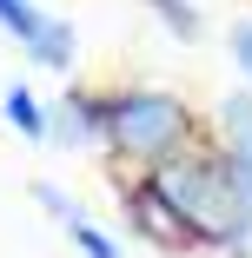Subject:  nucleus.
<instances>
[{
	"label": "nucleus",
	"mask_w": 252,
	"mask_h": 258,
	"mask_svg": "<svg viewBox=\"0 0 252 258\" xmlns=\"http://www.w3.org/2000/svg\"><path fill=\"white\" fill-rule=\"evenodd\" d=\"M126 232H139L160 251H213V258H252V199L232 185L213 133L166 152L160 166L113 179Z\"/></svg>",
	"instance_id": "obj_1"
},
{
	"label": "nucleus",
	"mask_w": 252,
	"mask_h": 258,
	"mask_svg": "<svg viewBox=\"0 0 252 258\" xmlns=\"http://www.w3.org/2000/svg\"><path fill=\"white\" fill-rule=\"evenodd\" d=\"M199 133H206V119L179 93H166V86H107V146H99L107 179L160 166L166 152L192 146Z\"/></svg>",
	"instance_id": "obj_2"
},
{
	"label": "nucleus",
	"mask_w": 252,
	"mask_h": 258,
	"mask_svg": "<svg viewBox=\"0 0 252 258\" xmlns=\"http://www.w3.org/2000/svg\"><path fill=\"white\" fill-rule=\"evenodd\" d=\"M46 146H60V152H99L107 146V86H67L54 106H46Z\"/></svg>",
	"instance_id": "obj_3"
},
{
	"label": "nucleus",
	"mask_w": 252,
	"mask_h": 258,
	"mask_svg": "<svg viewBox=\"0 0 252 258\" xmlns=\"http://www.w3.org/2000/svg\"><path fill=\"white\" fill-rule=\"evenodd\" d=\"M206 133H213V146H219V159H226L232 185L252 199V86H239V93L219 99L213 119H206Z\"/></svg>",
	"instance_id": "obj_4"
},
{
	"label": "nucleus",
	"mask_w": 252,
	"mask_h": 258,
	"mask_svg": "<svg viewBox=\"0 0 252 258\" xmlns=\"http://www.w3.org/2000/svg\"><path fill=\"white\" fill-rule=\"evenodd\" d=\"M27 53V67H40V73H73V60H80V33H73V20H46L40 27V40L33 46H20Z\"/></svg>",
	"instance_id": "obj_5"
},
{
	"label": "nucleus",
	"mask_w": 252,
	"mask_h": 258,
	"mask_svg": "<svg viewBox=\"0 0 252 258\" xmlns=\"http://www.w3.org/2000/svg\"><path fill=\"white\" fill-rule=\"evenodd\" d=\"M0 119H7L27 146H46V126H54V119H46V106H40V93H33V86H20V80L0 93Z\"/></svg>",
	"instance_id": "obj_6"
},
{
	"label": "nucleus",
	"mask_w": 252,
	"mask_h": 258,
	"mask_svg": "<svg viewBox=\"0 0 252 258\" xmlns=\"http://www.w3.org/2000/svg\"><path fill=\"white\" fill-rule=\"evenodd\" d=\"M139 7L153 14L160 33L179 40V46H199V40H206V14H199V0H139Z\"/></svg>",
	"instance_id": "obj_7"
},
{
	"label": "nucleus",
	"mask_w": 252,
	"mask_h": 258,
	"mask_svg": "<svg viewBox=\"0 0 252 258\" xmlns=\"http://www.w3.org/2000/svg\"><path fill=\"white\" fill-rule=\"evenodd\" d=\"M46 20H54V14H40L33 0H0V33H7L14 46H33Z\"/></svg>",
	"instance_id": "obj_8"
},
{
	"label": "nucleus",
	"mask_w": 252,
	"mask_h": 258,
	"mask_svg": "<svg viewBox=\"0 0 252 258\" xmlns=\"http://www.w3.org/2000/svg\"><path fill=\"white\" fill-rule=\"evenodd\" d=\"M67 238H73V251H80V258H126V251H120V238L99 225V219H86V212L67 225Z\"/></svg>",
	"instance_id": "obj_9"
},
{
	"label": "nucleus",
	"mask_w": 252,
	"mask_h": 258,
	"mask_svg": "<svg viewBox=\"0 0 252 258\" xmlns=\"http://www.w3.org/2000/svg\"><path fill=\"white\" fill-rule=\"evenodd\" d=\"M33 205H40V212H46V219H54L60 232H67V225H73V219L86 212V205H80V199H67V192H60L54 179H33Z\"/></svg>",
	"instance_id": "obj_10"
},
{
	"label": "nucleus",
	"mask_w": 252,
	"mask_h": 258,
	"mask_svg": "<svg viewBox=\"0 0 252 258\" xmlns=\"http://www.w3.org/2000/svg\"><path fill=\"white\" fill-rule=\"evenodd\" d=\"M226 53H232L239 80L252 86V14H245V20H232V33H226Z\"/></svg>",
	"instance_id": "obj_11"
}]
</instances>
